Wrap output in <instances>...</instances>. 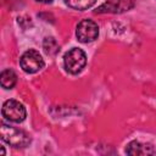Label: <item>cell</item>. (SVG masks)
Here are the masks:
<instances>
[{
	"label": "cell",
	"instance_id": "4",
	"mask_svg": "<svg viewBox=\"0 0 156 156\" xmlns=\"http://www.w3.org/2000/svg\"><path fill=\"white\" fill-rule=\"evenodd\" d=\"M20 65H21V68L26 73H35L44 67L45 62L41 55L39 54V51L29 49L21 56Z\"/></svg>",
	"mask_w": 156,
	"mask_h": 156
},
{
	"label": "cell",
	"instance_id": "11",
	"mask_svg": "<svg viewBox=\"0 0 156 156\" xmlns=\"http://www.w3.org/2000/svg\"><path fill=\"white\" fill-rule=\"evenodd\" d=\"M35 1H39V2H44V4H50L52 0H35Z\"/></svg>",
	"mask_w": 156,
	"mask_h": 156
},
{
	"label": "cell",
	"instance_id": "9",
	"mask_svg": "<svg viewBox=\"0 0 156 156\" xmlns=\"http://www.w3.org/2000/svg\"><path fill=\"white\" fill-rule=\"evenodd\" d=\"M95 2H96V0H65V4L68 7L74 9V10H79V11H83V10L91 7Z\"/></svg>",
	"mask_w": 156,
	"mask_h": 156
},
{
	"label": "cell",
	"instance_id": "2",
	"mask_svg": "<svg viewBox=\"0 0 156 156\" xmlns=\"http://www.w3.org/2000/svg\"><path fill=\"white\" fill-rule=\"evenodd\" d=\"M87 63V56L85 52L82 49L73 48L68 50L63 56V65L68 73L77 74L79 73Z\"/></svg>",
	"mask_w": 156,
	"mask_h": 156
},
{
	"label": "cell",
	"instance_id": "7",
	"mask_svg": "<svg viewBox=\"0 0 156 156\" xmlns=\"http://www.w3.org/2000/svg\"><path fill=\"white\" fill-rule=\"evenodd\" d=\"M126 152L128 155H151L154 154V147L150 144H145L138 140L130 141L127 147H126Z\"/></svg>",
	"mask_w": 156,
	"mask_h": 156
},
{
	"label": "cell",
	"instance_id": "8",
	"mask_svg": "<svg viewBox=\"0 0 156 156\" xmlns=\"http://www.w3.org/2000/svg\"><path fill=\"white\" fill-rule=\"evenodd\" d=\"M17 83V74L12 69H4L0 74V84L5 89H12Z\"/></svg>",
	"mask_w": 156,
	"mask_h": 156
},
{
	"label": "cell",
	"instance_id": "10",
	"mask_svg": "<svg viewBox=\"0 0 156 156\" xmlns=\"http://www.w3.org/2000/svg\"><path fill=\"white\" fill-rule=\"evenodd\" d=\"M43 48H44V51L48 54V55H55L58 52V44L56 43V40L54 38H45L44 43H43Z\"/></svg>",
	"mask_w": 156,
	"mask_h": 156
},
{
	"label": "cell",
	"instance_id": "1",
	"mask_svg": "<svg viewBox=\"0 0 156 156\" xmlns=\"http://www.w3.org/2000/svg\"><path fill=\"white\" fill-rule=\"evenodd\" d=\"M0 134H1V139L2 141H5L6 144L13 146V147H26L29 145L30 143V136L15 127L7 126V124H1V129H0Z\"/></svg>",
	"mask_w": 156,
	"mask_h": 156
},
{
	"label": "cell",
	"instance_id": "5",
	"mask_svg": "<svg viewBox=\"0 0 156 156\" xmlns=\"http://www.w3.org/2000/svg\"><path fill=\"white\" fill-rule=\"evenodd\" d=\"M76 35L80 43L94 41L99 35V27L91 20H82L77 26Z\"/></svg>",
	"mask_w": 156,
	"mask_h": 156
},
{
	"label": "cell",
	"instance_id": "3",
	"mask_svg": "<svg viewBox=\"0 0 156 156\" xmlns=\"http://www.w3.org/2000/svg\"><path fill=\"white\" fill-rule=\"evenodd\" d=\"M1 113L2 116L10 121V122H15V123H20L22 121H24L26 116H27V111L23 104H21L17 100H6L2 105L1 108Z\"/></svg>",
	"mask_w": 156,
	"mask_h": 156
},
{
	"label": "cell",
	"instance_id": "6",
	"mask_svg": "<svg viewBox=\"0 0 156 156\" xmlns=\"http://www.w3.org/2000/svg\"><path fill=\"white\" fill-rule=\"evenodd\" d=\"M134 7V0H106L94 12L95 13H122Z\"/></svg>",
	"mask_w": 156,
	"mask_h": 156
}]
</instances>
